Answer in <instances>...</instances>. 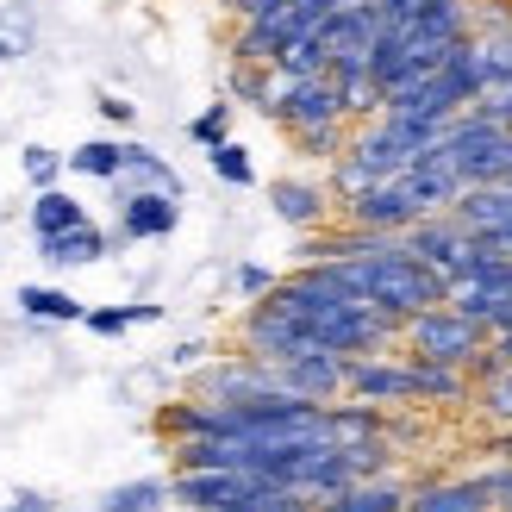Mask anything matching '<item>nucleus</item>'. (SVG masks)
<instances>
[{
	"label": "nucleus",
	"mask_w": 512,
	"mask_h": 512,
	"mask_svg": "<svg viewBox=\"0 0 512 512\" xmlns=\"http://www.w3.org/2000/svg\"><path fill=\"white\" fill-rule=\"evenodd\" d=\"M444 157L456 163L463 188H481V182H512V132L494 119H481L475 107L463 119H450L444 132Z\"/></svg>",
	"instance_id": "nucleus-3"
},
{
	"label": "nucleus",
	"mask_w": 512,
	"mask_h": 512,
	"mask_svg": "<svg viewBox=\"0 0 512 512\" xmlns=\"http://www.w3.org/2000/svg\"><path fill=\"white\" fill-rule=\"evenodd\" d=\"M325 188H331V200H338V207H350V200L363 194V188H375V182H369V169H363V163H356L350 150H344V157L331 163V182H325Z\"/></svg>",
	"instance_id": "nucleus-32"
},
{
	"label": "nucleus",
	"mask_w": 512,
	"mask_h": 512,
	"mask_svg": "<svg viewBox=\"0 0 512 512\" xmlns=\"http://www.w3.org/2000/svg\"><path fill=\"white\" fill-rule=\"evenodd\" d=\"M75 225H88L82 200H69L63 188H38V200H32V238H57V232H75Z\"/></svg>",
	"instance_id": "nucleus-21"
},
{
	"label": "nucleus",
	"mask_w": 512,
	"mask_h": 512,
	"mask_svg": "<svg viewBox=\"0 0 512 512\" xmlns=\"http://www.w3.org/2000/svg\"><path fill=\"white\" fill-rule=\"evenodd\" d=\"M400 338H406V356H425V363H444V369H463V375H469V363L494 344V331L475 325V319H463V313L444 300V306H431V313H413V319H406Z\"/></svg>",
	"instance_id": "nucleus-2"
},
{
	"label": "nucleus",
	"mask_w": 512,
	"mask_h": 512,
	"mask_svg": "<svg viewBox=\"0 0 512 512\" xmlns=\"http://www.w3.org/2000/svg\"><path fill=\"white\" fill-rule=\"evenodd\" d=\"M125 188H163V194H175L182 200V175L169 169V157H157L150 144H125V175H119Z\"/></svg>",
	"instance_id": "nucleus-22"
},
{
	"label": "nucleus",
	"mask_w": 512,
	"mask_h": 512,
	"mask_svg": "<svg viewBox=\"0 0 512 512\" xmlns=\"http://www.w3.org/2000/svg\"><path fill=\"white\" fill-rule=\"evenodd\" d=\"M232 94L269 113V100H275V69H269V63H232Z\"/></svg>",
	"instance_id": "nucleus-29"
},
{
	"label": "nucleus",
	"mask_w": 512,
	"mask_h": 512,
	"mask_svg": "<svg viewBox=\"0 0 512 512\" xmlns=\"http://www.w3.org/2000/svg\"><path fill=\"white\" fill-rule=\"evenodd\" d=\"M63 163H69V157H57V150H44V144H32V150H25V175H32V188H50Z\"/></svg>",
	"instance_id": "nucleus-34"
},
{
	"label": "nucleus",
	"mask_w": 512,
	"mask_h": 512,
	"mask_svg": "<svg viewBox=\"0 0 512 512\" xmlns=\"http://www.w3.org/2000/svg\"><path fill=\"white\" fill-rule=\"evenodd\" d=\"M475 113H481V119H494V125H506V132H512V88H500V94H481V100H475Z\"/></svg>",
	"instance_id": "nucleus-37"
},
{
	"label": "nucleus",
	"mask_w": 512,
	"mask_h": 512,
	"mask_svg": "<svg viewBox=\"0 0 512 512\" xmlns=\"http://www.w3.org/2000/svg\"><path fill=\"white\" fill-rule=\"evenodd\" d=\"M350 157L369 169V182H400V175L419 163V150L406 144L388 119H369V125H356V132H350Z\"/></svg>",
	"instance_id": "nucleus-10"
},
{
	"label": "nucleus",
	"mask_w": 512,
	"mask_h": 512,
	"mask_svg": "<svg viewBox=\"0 0 512 512\" xmlns=\"http://www.w3.org/2000/svg\"><path fill=\"white\" fill-rule=\"evenodd\" d=\"M113 250V238L100 232V225H75V232H57V238H38V256L50 269H82V263H100V256Z\"/></svg>",
	"instance_id": "nucleus-18"
},
{
	"label": "nucleus",
	"mask_w": 512,
	"mask_h": 512,
	"mask_svg": "<svg viewBox=\"0 0 512 512\" xmlns=\"http://www.w3.org/2000/svg\"><path fill=\"white\" fill-rule=\"evenodd\" d=\"M44 512H57V506H44Z\"/></svg>",
	"instance_id": "nucleus-41"
},
{
	"label": "nucleus",
	"mask_w": 512,
	"mask_h": 512,
	"mask_svg": "<svg viewBox=\"0 0 512 512\" xmlns=\"http://www.w3.org/2000/svg\"><path fill=\"white\" fill-rule=\"evenodd\" d=\"M188 138L200 144V150H219V144H232V100H213L207 113H200L194 125H188Z\"/></svg>",
	"instance_id": "nucleus-30"
},
{
	"label": "nucleus",
	"mask_w": 512,
	"mask_h": 512,
	"mask_svg": "<svg viewBox=\"0 0 512 512\" xmlns=\"http://www.w3.org/2000/svg\"><path fill=\"white\" fill-rule=\"evenodd\" d=\"M263 394H275V369L256 363V356H232V363H213L200 375V400H219V406L263 400Z\"/></svg>",
	"instance_id": "nucleus-14"
},
{
	"label": "nucleus",
	"mask_w": 512,
	"mask_h": 512,
	"mask_svg": "<svg viewBox=\"0 0 512 512\" xmlns=\"http://www.w3.org/2000/svg\"><path fill=\"white\" fill-rule=\"evenodd\" d=\"M19 313L25 319H50V325H82L88 306L75 294H63V288H38V281H25V288H19Z\"/></svg>",
	"instance_id": "nucleus-23"
},
{
	"label": "nucleus",
	"mask_w": 512,
	"mask_h": 512,
	"mask_svg": "<svg viewBox=\"0 0 512 512\" xmlns=\"http://www.w3.org/2000/svg\"><path fill=\"white\" fill-rule=\"evenodd\" d=\"M419 375V406H469L475 400V381L463 369H444V363H425V356H406Z\"/></svg>",
	"instance_id": "nucleus-20"
},
{
	"label": "nucleus",
	"mask_w": 512,
	"mask_h": 512,
	"mask_svg": "<svg viewBox=\"0 0 512 512\" xmlns=\"http://www.w3.org/2000/svg\"><path fill=\"white\" fill-rule=\"evenodd\" d=\"M269 207H275V219L313 232V225L331 219V188H319V182H275L269 188Z\"/></svg>",
	"instance_id": "nucleus-17"
},
{
	"label": "nucleus",
	"mask_w": 512,
	"mask_h": 512,
	"mask_svg": "<svg viewBox=\"0 0 512 512\" xmlns=\"http://www.w3.org/2000/svg\"><path fill=\"white\" fill-rule=\"evenodd\" d=\"M207 163H213L219 182H232V188H250V182H256V163H250L244 144H219V150H207Z\"/></svg>",
	"instance_id": "nucleus-31"
},
{
	"label": "nucleus",
	"mask_w": 512,
	"mask_h": 512,
	"mask_svg": "<svg viewBox=\"0 0 512 512\" xmlns=\"http://www.w3.org/2000/svg\"><path fill=\"white\" fill-rule=\"evenodd\" d=\"M25 50H32V25H25V19H13V13H0V63L25 57Z\"/></svg>",
	"instance_id": "nucleus-33"
},
{
	"label": "nucleus",
	"mask_w": 512,
	"mask_h": 512,
	"mask_svg": "<svg viewBox=\"0 0 512 512\" xmlns=\"http://www.w3.org/2000/svg\"><path fill=\"white\" fill-rule=\"evenodd\" d=\"M475 63H481L488 94L512 88V13H494L488 25H475Z\"/></svg>",
	"instance_id": "nucleus-16"
},
{
	"label": "nucleus",
	"mask_w": 512,
	"mask_h": 512,
	"mask_svg": "<svg viewBox=\"0 0 512 512\" xmlns=\"http://www.w3.org/2000/svg\"><path fill=\"white\" fill-rule=\"evenodd\" d=\"M481 481H488L494 512H512V463H488V469H481Z\"/></svg>",
	"instance_id": "nucleus-36"
},
{
	"label": "nucleus",
	"mask_w": 512,
	"mask_h": 512,
	"mask_svg": "<svg viewBox=\"0 0 512 512\" xmlns=\"http://www.w3.org/2000/svg\"><path fill=\"white\" fill-rule=\"evenodd\" d=\"M169 506V481H119L113 494H100V506L94 512H163Z\"/></svg>",
	"instance_id": "nucleus-25"
},
{
	"label": "nucleus",
	"mask_w": 512,
	"mask_h": 512,
	"mask_svg": "<svg viewBox=\"0 0 512 512\" xmlns=\"http://www.w3.org/2000/svg\"><path fill=\"white\" fill-rule=\"evenodd\" d=\"M344 225H363V232H388V238H406L419 225V207H413V194H406L400 182H375L363 188L344 207Z\"/></svg>",
	"instance_id": "nucleus-9"
},
{
	"label": "nucleus",
	"mask_w": 512,
	"mask_h": 512,
	"mask_svg": "<svg viewBox=\"0 0 512 512\" xmlns=\"http://www.w3.org/2000/svg\"><path fill=\"white\" fill-rule=\"evenodd\" d=\"M175 225H182V200L175 194L119 182V238H169Z\"/></svg>",
	"instance_id": "nucleus-12"
},
{
	"label": "nucleus",
	"mask_w": 512,
	"mask_h": 512,
	"mask_svg": "<svg viewBox=\"0 0 512 512\" xmlns=\"http://www.w3.org/2000/svg\"><path fill=\"white\" fill-rule=\"evenodd\" d=\"M488 463H512V425H500V431H488Z\"/></svg>",
	"instance_id": "nucleus-39"
},
{
	"label": "nucleus",
	"mask_w": 512,
	"mask_h": 512,
	"mask_svg": "<svg viewBox=\"0 0 512 512\" xmlns=\"http://www.w3.org/2000/svg\"><path fill=\"white\" fill-rule=\"evenodd\" d=\"M94 107H100V119H113V125H132L138 119V107H132V100H119V94H100Z\"/></svg>",
	"instance_id": "nucleus-38"
},
{
	"label": "nucleus",
	"mask_w": 512,
	"mask_h": 512,
	"mask_svg": "<svg viewBox=\"0 0 512 512\" xmlns=\"http://www.w3.org/2000/svg\"><path fill=\"white\" fill-rule=\"evenodd\" d=\"M356 275H363L369 306H381V313H394V319L431 313V306L450 300V281L431 263H419V256L406 250V238H388L375 256H356Z\"/></svg>",
	"instance_id": "nucleus-1"
},
{
	"label": "nucleus",
	"mask_w": 512,
	"mask_h": 512,
	"mask_svg": "<svg viewBox=\"0 0 512 512\" xmlns=\"http://www.w3.org/2000/svg\"><path fill=\"white\" fill-rule=\"evenodd\" d=\"M406 500H413V488L400 475H375V481H356L350 494H338L319 512H406Z\"/></svg>",
	"instance_id": "nucleus-19"
},
{
	"label": "nucleus",
	"mask_w": 512,
	"mask_h": 512,
	"mask_svg": "<svg viewBox=\"0 0 512 512\" xmlns=\"http://www.w3.org/2000/svg\"><path fill=\"white\" fill-rule=\"evenodd\" d=\"M238 338H244V356H256V363H269V369H275V363H294V356H306V350H319V344H313V331H306L275 294L250 300V313H244V325H238Z\"/></svg>",
	"instance_id": "nucleus-4"
},
{
	"label": "nucleus",
	"mask_w": 512,
	"mask_h": 512,
	"mask_svg": "<svg viewBox=\"0 0 512 512\" xmlns=\"http://www.w3.org/2000/svg\"><path fill=\"white\" fill-rule=\"evenodd\" d=\"M469 406H475V413L488 419L494 431H500V425H512V363H500L494 375H481V381H475V400H469Z\"/></svg>",
	"instance_id": "nucleus-26"
},
{
	"label": "nucleus",
	"mask_w": 512,
	"mask_h": 512,
	"mask_svg": "<svg viewBox=\"0 0 512 512\" xmlns=\"http://www.w3.org/2000/svg\"><path fill=\"white\" fill-rule=\"evenodd\" d=\"M344 381H350V356H338V350H306L294 363H275V388H288L300 400H319V406H338Z\"/></svg>",
	"instance_id": "nucleus-8"
},
{
	"label": "nucleus",
	"mask_w": 512,
	"mask_h": 512,
	"mask_svg": "<svg viewBox=\"0 0 512 512\" xmlns=\"http://www.w3.org/2000/svg\"><path fill=\"white\" fill-rule=\"evenodd\" d=\"M275 281H281L275 269H263V263H244V269H238V294H244V300H263V294H275Z\"/></svg>",
	"instance_id": "nucleus-35"
},
{
	"label": "nucleus",
	"mask_w": 512,
	"mask_h": 512,
	"mask_svg": "<svg viewBox=\"0 0 512 512\" xmlns=\"http://www.w3.org/2000/svg\"><path fill=\"white\" fill-rule=\"evenodd\" d=\"M506 256H512V244H506Z\"/></svg>",
	"instance_id": "nucleus-42"
},
{
	"label": "nucleus",
	"mask_w": 512,
	"mask_h": 512,
	"mask_svg": "<svg viewBox=\"0 0 512 512\" xmlns=\"http://www.w3.org/2000/svg\"><path fill=\"white\" fill-rule=\"evenodd\" d=\"M400 188L413 194L419 219H431V213H450V207H456V194H463V175H456V163L444 157V144H438V150H425V157L400 175Z\"/></svg>",
	"instance_id": "nucleus-13"
},
{
	"label": "nucleus",
	"mask_w": 512,
	"mask_h": 512,
	"mask_svg": "<svg viewBox=\"0 0 512 512\" xmlns=\"http://www.w3.org/2000/svg\"><path fill=\"white\" fill-rule=\"evenodd\" d=\"M406 512H494V500L481 475H450V481H431V488H413Z\"/></svg>",
	"instance_id": "nucleus-15"
},
{
	"label": "nucleus",
	"mask_w": 512,
	"mask_h": 512,
	"mask_svg": "<svg viewBox=\"0 0 512 512\" xmlns=\"http://www.w3.org/2000/svg\"><path fill=\"white\" fill-rule=\"evenodd\" d=\"M269 119L281 125V132H300V125H331V119H344V88H338V75H306V82H281V75H275Z\"/></svg>",
	"instance_id": "nucleus-5"
},
{
	"label": "nucleus",
	"mask_w": 512,
	"mask_h": 512,
	"mask_svg": "<svg viewBox=\"0 0 512 512\" xmlns=\"http://www.w3.org/2000/svg\"><path fill=\"white\" fill-rule=\"evenodd\" d=\"M269 481L250 475V469H175L169 481V500H182L188 512H232L250 494H263Z\"/></svg>",
	"instance_id": "nucleus-6"
},
{
	"label": "nucleus",
	"mask_w": 512,
	"mask_h": 512,
	"mask_svg": "<svg viewBox=\"0 0 512 512\" xmlns=\"http://www.w3.org/2000/svg\"><path fill=\"white\" fill-rule=\"evenodd\" d=\"M344 400H363V406H419V375L413 363H388V356H350V381H344Z\"/></svg>",
	"instance_id": "nucleus-7"
},
{
	"label": "nucleus",
	"mask_w": 512,
	"mask_h": 512,
	"mask_svg": "<svg viewBox=\"0 0 512 512\" xmlns=\"http://www.w3.org/2000/svg\"><path fill=\"white\" fill-rule=\"evenodd\" d=\"M69 169H75V175H94V182H119V175H125V144L88 138L82 150H69Z\"/></svg>",
	"instance_id": "nucleus-27"
},
{
	"label": "nucleus",
	"mask_w": 512,
	"mask_h": 512,
	"mask_svg": "<svg viewBox=\"0 0 512 512\" xmlns=\"http://www.w3.org/2000/svg\"><path fill=\"white\" fill-rule=\"evenodd\" d=\"M456 225L475 238H494L500 250L512 244V182H481V188H463L456 194Z\"/></svg>",
	"instance_id": "nucleus-11"
},
{
	"label": "nucleus",
	"mask_w": 512,
	"mask_h": 512,
	"mask_svg": "<svg viewBox=\"0 0 512 512\" xmlns=\"http://www.w3.org/2000/svg\"><path fill=\"white\" fill-rule=\"evenodd\" d=\"M350 132H356L350 119H331V125H300V132H288V138H294L300 157H313V163H338L344 150H350Z\"/></svg>",
	"instance_id": "nucleus-24"
},
{
	"label": "nucleus",
	"mask_w": 512,
	"mask_h": 512,
	"mask_svg": "<svg viewBox=\"0 0 512 512\" xmlns=\"http://www.w3.org/2000/svg\"><path fill=\"white\" fill-rule=\"evenodd\" d=\"M494 350H500V363H512V331H494Z\"/></svg>",
	"instance_id": "nucleus-40"
},
{
	"label": "nucleus",
	"mask_w": 512,
	"mask_h": 512,
	"mask_svg": "<svg viewBox=\"0 0 512 512\" xmlns=\"http://www.w3.org/2000/svg\"><path fill=\"white\" fill-rule=\"evenodd\" d=\"M150 319H163V306H157V300H138V306H94L82 325L94 331V338H125L132 325H150Z\"/></svg>",
	"instance_id": "nucleus-28"
}]
</instances>
